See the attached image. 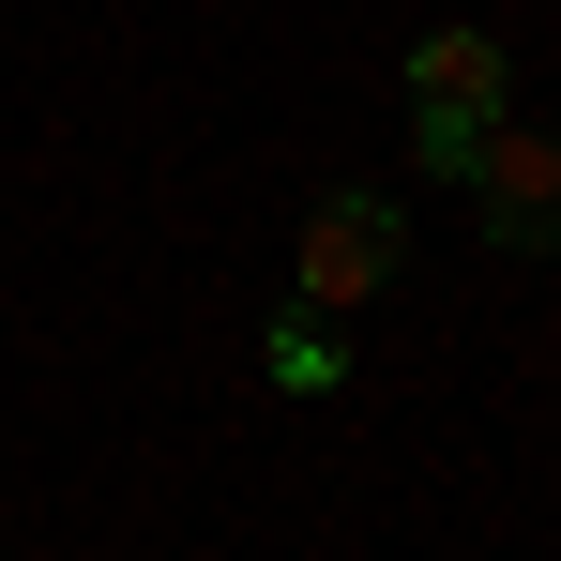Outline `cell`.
<instances>
[{
    "instance_id": "cell-4",
    "label": "cell",
    "mask_w": 561,
    "mask_h": 561,
    "mask_svg": "<svg viewBox=\"0 0 561 561\" xmlns=\"http://www.w3.org/2000/svg\"><path fill=\"white\" fill-rule=\"evenodd\" d=\"M274 379H288V394H334V319H319V304L274 319Z\"/></svg>"
},
{
    "instance_id": "cell-1",
    "label": "cell",
    "mask_w": 561,
    "mask_h": 561,
    "mask_svg": "<svg viewBox=\"0 0 561 561\" xmlns=\"http://www.w3.org/2000/svg\"><path fill=\"white\" fill-rule=\"evenodd\" d=\"M485 122H501V31H425L410 46V168H470Z\"/></svg>"
},
{
    "instance_id": "cell-2",
    "label": "cell",
    "mask_w": 561,
    "mask_h": 561,
    "mask_svg": "<svg viewBox=\"0 0 561 561\" xmlns=\"http://www.w3.org/2000/svg\"><path fill=\"white\" fill-rule=\"evenodd\" d=\"M456 183L485 197V243H516V259H547V243H561V137H516V122H485Z\"/></svg>"
},
{
    "instance_id": "cell-3",
    "label": "cell",
    "mask_w": 561,
    "mask_h": 561,
    "mask_svg": "<svg viewBox=\"0 0 561 561\" xmlns=\"http://www.w3.org/2000/svg\"><path fill=\"white\" fill-rule=\"evenodd\" d=\"M394 243H410V213H394V197H319V213H304V304H319V319H334V304H365V288H394Z\"/></svg>"
}]
</instances>
